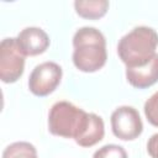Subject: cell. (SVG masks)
Listing matches in <instances>:
<instances>
[{"label":"cell","mask_w":158,"mask_h":158,"mask_svg":"<svg viewBox=\"0 0 158 158\" xmlns=\"http://www.w3.org/2000/svg\"><path fill=\"white\" fill-rule=\"evenodd\" d=\"M73 63L84 73H94L101 69L107 59L106 41L95 27H81L73 37Z\"/></svg>","instance_id":"6da1fadb"},{"label":"cell","mask_w":158,"mask_h":158,"mask_svg":"<svg viewBox=\"0 0 158 158\" xmlns=\"http://www.w3.org/2000/svg\"><path fill=\"white\" fill-rule=\"evenodd\" d=\"M158 46V33L147 26H138L125 35L117 44L120 59L126 68H135L147 64Z\"/></svg>","instance_id":"7a4b0ae2"},{"label":"cell","mask_w":158,"mask_h":158,"mask_svg":"<svg viewBox=\"0 0 158 158\" xmlns=\"http://www.w3.org/2000/svg\"><path fill=\"white\" fill-rule=\"evenodd\" d=\"M89 114L68 101L56 102L48 114V130L52 135L77 141L85 131Z\"/></svg>","instance_id":"3957f363"},{"label":"cell","mask_w":158,"mask_h":158,"mask_svg":"<svg viewBox=\"0 0 158 158\" xmlns=\"http://www.w3.org/2000/svg\"><path fill=\"white\" fill-rule=\"evenodd\" d=\"M25 69V56L17 46L16 38H5L0 43V79L15 83Z\"/></svg>","instance_id":"277c9868"},{"label":"cell","mask_w":158,"mask_h":158,"mask_svg":"<svg viewBox=\"0 0 158 158\" xmlns=\"http://www.w3.org/2000/svg\"><path fill=\"white\" fill-rule=\"evenodd\" d=\"M62 68L54 62H43L35 67L28 78V89L36 96L53 93L62 80Z\"/></svg>","instance_id":"5b68a950"},{"label":"cell","mask_w":158,"mask_h":158,"mask_svg":"<svg viewBox=\"0 0 158 158\" xmlns=\"http://www.w3.org/2000/svg\"><path fill=\"white\" fill-rule=\"evenodd\" d=\"M112 133L122 141L136 139L143 131L138 111L132 106H120L111 114Z\"/></svg>","instance_id":"8992f818"},{"label":"cell","mask_w":158,"mask_h":158,"mask_svg":"<svg viewBox=\"0 0 158 158\" xmlns=\"http://www.w3.org/2000/svg\"><path fill=\"white\" fill-rule=\"evenodd\" d=\"M17 46L23 56H38L46 52L49 47L48 35L40 27H26L23 28L17 38Z\"/></svg>","instance_id":"52a82bcc"},{"label":"cell","mask_w":158,"mask_h":158,"mask_svg":"<svg viewBox=\"0 0 158 158\" xmlns=\"http://www.w3.org/2000/svg\"><path fill=\"white\" fill-rule=\"evenodd\" d=\"M127 81L137 89H146L158 81V53L144 65L126 68Z\"/></svg>","instance_id":"ba28073f"},{"label":"cell","mask_w":158,"mask_h":158,"mask_svg":"<svg viewBox=\"0 0 158 158\" xmlns=\"http://www.w3.org/2000/svg\"><path fill=\"white\" fill-rule=\"evenodd\" d=\"M104 133H105V127L102 118L96 114H89L88 126L83 132V135L75 141V143L79 144L80 147H91L99 143L104 138Z\"/></svg>","instance_id":"9c48e42d"},{"label":"cell","mask_w":158,"mask_h":158,"mask_svg":"<svg viewBox=\"0 0 158 158\" xmlns=\"http://www.w3.org/2000/svg\"><path fill=\"white\" fill-rule=\"evenodd\" d=\"M77 14L88 20H98L102 17L109 10V1L106 0H77L74 2Z\"/></svg>","instance_id":"30bf717a"},{"label":"cell","mask_w":158,"mask_h":158,"mask_svg":"<svg viewBox=\"0 0 158 158\" xmlns=\"http://www.w3.org/2000/svg\"><path fill=\"white\" fill-rule=\"evenodd\" d=\"M2 158H38V157L33 144L28 142H14L4 149Z\"/></svg>","instance_id":"8fae6325"},{"label":"cell","mask_w":158,"mask_h":158,"mask_svg":"<svg viewBox=\"0 0 158 158\" xmlns=\"http://www.w3.org/2000/svg\"><path fill=\"white\" fill-rule=\"evenodd\" d=\"M93 158H127V153L123 147L117 144H106L99 148Z\"/></svg>","instance_id":"7c38bea8"},{"label":"cell","mask_w":158,"mask_h":158,"mask_svg":"<svg viewBox=\"0 0 158 158\" xmlns=\"http://www.w3.org/2000/svg\"><path fill=\"white\" fill-rule=\"evenodd\" d=\"M144 115L147 121L158 127V91H156L146 102H144Z\"/></svg>","instance_id":"4fadbf2b"},{"label":"cell","mask_w":158,"mask_h":158,"mask_svg":"<svg viewBox=\"0 0 158 158\" xmlns=\"http://www.w3.org/2000/svg\"><path fill=\"white\" fill-rule=\"evenodd\" d=\"M147 152L152 158H158V133L151 136L147 142Z\"/></svg>","instance_id":"5bb4252c"}]
</instances>
